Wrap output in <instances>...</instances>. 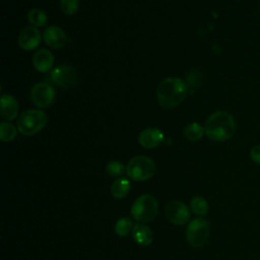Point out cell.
I'll list each match as a JSON object with an SVG mask.
<instances>
[{
  "label": "cell",
  "instance_id": "obj_9",
  "mask_svg": "<svg viewBox=\"0 0 260 260\" xmlns=\"http://www.w3.org/2000/svg\"><path fill=\"white\" fill-rule=\"evenodd\" d=\"M30 99L37 107L47 108L55 99V90L49 83L39 82L32 86L30 90Z\"/></svg>",
  "mask_w": 260,
  "mask_h": 260
},
{
  "label": "cell",
  "instance_id": "obj_15",
  "mask_svg": "<svg viewBox=\"0 0 260 260\" xmlns=\"http://www.w3.org/2000/svg\"><path fill=\"white\" fill-rule=\"evenodd\" d=\"M132 236L134 241L140 246H148L153 240L152 231L143 223H137L133 226Z\"/></svg>",
  "mask_w": 260,
  "mask_h": 260
},
{
  "label": "cell",
  "instance_id": "obj_8",
  "mask_svg": "<svg viewBox=\"0 0 260 260\" xmlns=\"http://www.w3.org/2000/svg\"><path fill=\"white\" fill-rule=\"evenodd\" d=\"M167 219L176 225L185 224L190 219V211L182 201H171L165 207Z\"/></svg>",
  "mask_w": 260,
  "mask_h": 260
},
{
  "label": "cell",
  "instance_id": "obj_16",
  "mask_svg": "<svg viewBox=\"0 0 260 260\" xmlns=\"http://www.w3.org/2000/svg\"><path fill=\"white\" fill-rule=\"evenodd\" d=\"M130 191V182L126 178H118L111 185V194L117 199L125 198Z\"/></svg>",
  "mask_w": 260,
  "mask_h": 260
},
{
  "label": "cell",
  "instance_id": "obj_1",
  "mask_svg": "<svg viewBox=\"0 0 260 260\" xmlns=\"http://www.w3.org/2000/svg\"><path fill=\"white\" fill-rule=\"evenodd\" d=\"M205 134L215 142L229 140L236 132V122L232 114L225 111L212 113L204 124Z\"/></svg>",
  "mask_w": 260,
  "mask_h": 260
},
{
  "label": "cell",
  "instance_id": "obj_10",
  "mask_svg": "<svg viewBox=\"0 0 260 260\" xmlns=\"http://www.w3.org/2000/svg\"><path fill=\"white\" fill-rule=\"evenodd\" d=\"M43 38L45 43L53 49L62 48L67 43V37L65 31L56 25H51L47 27L43 32Z\"/></svg>",
  "mask_w": 260,
  "mask_h": 260
},
{
  "label": "cell",
  "instance_id": "obj_14",
  "mask_svg": "<svg viewBox=\"0 0 260 260\" xmlns=\"http://www.w3.org/2000/svg\"><path fill=\"white\" fill-rule=\"evenodd\" d=\"M54 63V57L52 53L47 49H41L32 56L34 67L42 73L48 72L52 69Z\"/></svg>",
  "mask_w": 260,
  "mask_h": 260
},
{
  "label": "cell",
  "instance_id": "obj_2",
  "mask_svg": "<svg viewBox=\"0 0 260 260\" xmlns=\"http://www.w3.org/2000/svg\"><path fill=\"white\" fill-rule=\"evenodd\" d=\"M188 94V86L184 80L178 77L164 79L156 88V98L165 109H171L180 105Z\"/></svg>",
  "mask_w": 260,
  "mask_h": 260
},
{
  "label": "cell",
  "instance_id": "obj_17",
  "mask_svg": "<svg viewBox=\"0 0 260 260\" xmlns=\"http://www.w3.org/2000/svg\"><path fill=\"white\" fill-rule=\"evenodd\" d=\"M190 208L193 213H195L199 216H203V215L207 214L209 206H208V202L206 201L205 198H203L201 196H195L190 201Z\"/></svg>",
  "mask_w": 260,
  "mask_h": 260
},
{
  "label": "cell",
  "instance_id": "obj_19",
  "mask_svg": "<svg viewBox=\"0 0 260 260\" xmlns=\"http://www.w3.org/2000/svg\"><path fill=\"white\" fill-rule=\"evenodd\" d=\"M27 19L29 23H31L37 27L45 26L48 22L47 14L43 10H40L37 8L29 10V12L27 13Z\"/></svg>",
  "mask_w": 260,
  "mask_h": 260
},
{
  "label": "cell",
  "instance_id": "obj_12",
  "mask_svg": "<svg viewBox=\"0 0 260 260\" xmlns=\"http://www.w3.org/2000/svg\"><path fill=\"white\" fill-rule=\"evenodd\" d=\"M164 140V134L159 129L146 128L142 130L138 136V142L144 148H154Z\"/></svg>",
  "mask_w": 260,
  "mask_h": 260
},
{
  "label": "cell",
  "instance_id": "obj_20",
  "mask_svg": "<svg viewBox=\"0 0 260 260\" xmlns=\"http://www.w3.org/2000/svg\"><path fill=\"white\" fill-rule=\"evenodd\" d=\"M17 135L16 128L14 125L8 122H2L0 124V138L3 142H9L13 140Z\"/></svg>",
  "mask_w": 260,
  "mask_h": 260
},
{
  "label": "cell",
  "instance_id": "obj_23",
  "mask_svg": "<svg viewBox=\"0 0 260 260\" xmlns=\"http://www.w3.org/2000/svg\"><path fill=\"white\" fill-rule=\"evenodd\" d=\"M60 8L64 14L72 15L78 9V0H60Z\"/></svg>",
  "mask_w": 260,
  "mask_h": 260
},
{
  "label": "cell",
  "instance_id": "obj_11",
  "mask_svg": "<svg viewBox=\"0 0 260 260\" xmlns=\"http://www.w3.org/2000/svg\"><path fill=\"white\" fill-rule=\"evenodd\" d=\"M41 43V32L36 27H26L18 36V45L25 51L36 49Z\"/></svg>",
  "mask_w": 260,
  "mask_h": 260
},
{
  "label": "cell",
  "instance_id": "obj_3",
  "mask_svg": "<svg viewBox=\"0 0 260 260\" xmlns=\"http://www.w3.org/2000/svg\"><path fill=\"white\" fill-rule=\"evenodd\" d=\"M47 120V115L43 111L26 110L17 118V128L23 135H34L45 127Z\"/></svg>",
  "mask_w": 260,
  "mask_h": 260
},
{
  "label": "cell",
  "instance_id": "obj_21",
  "mask_svg": "<svg viewBox=\"0 0 260 260\" xmlns=\"http://www.w3.org/2000/svg\"><path fill=\"white\" fill-rule=\"evenodd\" d=\"M133 223L129 217H121L115 223V233L119 237H126L131 230H133Z\"/></svg>",
  "mask_w": 260,
  "mask_h": 260
},
{
  "label": "cell",
  "instance_id": "obj_13",
  "mask_svg": "<svg viewBox=\"0 0 260 260\" xmlns=\"http://www.w3.org/2000/svg\"><path fill=\"white\" fill-rule=\"evenodd\" d=\"M18 104L14 96L10 94H2L0 103V115L4 120L12 121L17 117Z\"/></svg>",
  "mask_w": 260,
  "mask_h": 260
},
{
  "label": "cell",
  "instance_id": "obj_7",
  "mask_svg": "<svg viewBox=\"0 0 260 260\" xmlns=\"http://www.w3.org/2000/svg\"><path fill=\"white\" fill-rule=\"evenodd\" d=\"M51 79L55 84L62 88H69L77 83V72L69 65H59L50 73Z\"/></svg>",
  "mask_w": 260,
  "mask_h": 260
},
{
  "label": "cell",
  "instance_id": "obj_24",
  "mask_svg": "<svg viewBox=\"0 0 260 260\" xmlns=\"http://www.w3.org/2000/svg\"><path fill=\"white\" fill-rule=\"evenodd\" d=\"M250 157L254 162L260 164V144H257L251 148Z\"/></svg>",
  "mask_w": 260,
  "mask_h": 260
},
{
  "label": "cell",
  "instance_id": "obj_5",
  "mask_svg": "<svg viewBox=\"0 0 260 260\" xmlns=\"http://www.w3.org/2000/svg\"><path fill=\"white\" fill-rule=\"evenodd\" d=\"M126 173L134 181L149 180L155 173V164L146 155H136L129 160Z\"/></svg>",
  "mask_w": 260,
  "mask_h": 260
},
{
  "label": "cell",
  "instance_id": "obj_6",
  "mask_svg": "<svg viewBox=\"0 0 260 260\" xmlns=\"http://www.w3.org/2000/svg\"><path fill=\"white\" fill-rule=\"evenodd\" d=\"M209 223L203 218L192 219L186 229V239L193 248H201L209 235Z\"/></svg>",
  "mask_w": 260,
  "mask_h": 260
},
{
  "label": "cell",
  "instance_id": "obj_18",
  "mask_svg": "<svg viewBox=\"0 0 260 260\" xmlns=\"http://www.w3.org/2000/svg\"><path fill=\"white\" fill-rule=\"evenodd\" d=\"M204 133H205L204 127H202L199 123H195V122L189 124L184 130L185 137L191 141H197L201 139Z\"/></svg>",
  "mask_w": 260,
  "mask_h": 260
},
{
  "label": "cell",
  "instance_id": "obj_4",
  "mask_svg": "<svg viewBox=\"0 0 260 260\" xmlns=\"http://www.w3.org/2000/svg\"><path fill=\"white\" fill-rule=\"evenodd\" d=\"M158 204L154 196L143 194L139 196L131 206V214L134 219L140 222L151 221L157 214Z\"/></svg>",
  "mask_w": 260,
  "mask_h": 260
},
{
  "label": "cell",
  "instance_id": "obj_22",
  "mask_svg": "<svg viewBox=\"0 0 260 260\" xmlns=\"http://www.w3.org/2000/svg\"><path fill=\"white\" fill-rule=\"evenodd\" d=\"M106 172L111 177H120L125 172V168L121 161L111 160L106 166Z\"/></svg>",
  "mask_w": 260,
  "mask_h": 260
}]
</instances>
